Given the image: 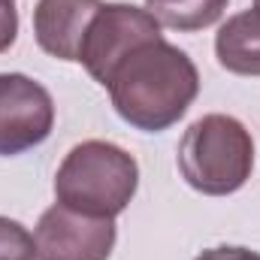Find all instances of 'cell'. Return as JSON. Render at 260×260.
Listing matches in <instances>:
<instances>
[{
    "instance_id": "5b68a950",
    "label": "cell",
    "mask_w": 260,
    "mask_h": 260,
    "mask_svg": "<svg viewBox=\"0 0 260 260\" xmlns=\"http://www.w3.org/2000/svg\"><path fill=\"white\" fill-rule=\"evenodd\" d=\"M55 127L52 94L24 73H0V157L21 154Z\"/></svg>"
},
{
    "instance_id": "7a4b0ae2",
    "label": "cell",
    "mask_w": 260,
    "mask_h": 260,
    "mask_svg": "<svg viewBox=\"0 0 260 260\" xmlns=\"http://www.w3.org/2000/svg\"><path fill=\"white\" fill-rule=\"evenodd\" d=\"M136 157L106 139H85L73 145L55 176L58 203L94 218L121 215L136 197Z\"/></svg>"
},
{
    "instance_id": "9c48e42d",
    "label": "cell",
    "mask_w": 260,
    "mask_h": 260,
    "mask_svg": "<svg viewBox=\"0 0 260 260\" xmlns=\"http://www.w3.org/2000/svg\"><path fill=\"white\" fill-rule=\"evenodd\" d=\"M145 9L160 21V27L191 34L212 27L224 15L227 0H145Z\"/></svg>"
},
{
    "instance_id": "ba28073f",
    "label": "cell",
    "mask_w": 260,
    "mask_h": 260,
    "mask_svg": "<svg viewBox=\"0 0 260 260\" xmlns=\"http://www.w3.org/2000/svg\"><path fill=\"white\" fill-rule=\"evenodd\" d=\"M215 58L227 73L260 76V9L236 12L218 27Z\"/></svg>"
},
{
    "instance_id": "8fae6325",
    "label": "cell",
    "mask_w": 260,
    "mask_h": 260,
    "mask_svg": "<svg viewBox=\"0 0 260 260\" xmlns=\"http://www.w3.org/2000/svg\"><path fill=\"white\" fill-rule=\"evenodd\" d=\"M18 37V9L15 0H0V52H6Z\"/></svg>"
},
{
    "instance_id": "3957f363",
    "label": "cell",
    "mask_w": 260,
    "mask_h": 260,
    "mask_svg": "<svg viewBox=\"0 0 260 260\" xmlns=\"http://www.w3.org/2000/svg\"><path fill=\"white\" fill-rule=\"evenodd\" d=\"M182 179L206 197L236 194L254 170V139L248 127L224 112L197 118L179 142Z\"/></svg>"
},
{
    "instance_id": "52a82bcc",
    "label": "cell",
    "mask_w": 260,
    "mask_h": 260,
    "mask_svg": "<svg viewBox=\"0 0 260 260\" xmlns=\"http://www.w3.org/2000/svg\"><path fill=\"white\" fill-rule=\"evenodd\" d=\"M100 6L103 0H37L34 6L37 46L58 61L79 64L85 34Z\"/></svg>"
},
{
    "instance_id": "4fadbf2b",
    "label": "cell",
    "mask_w": 260,
    "mask_h": 260,
    "mask_svg": "<svg viewBox=\"0 0 260 260\" xmlns=\"http://www.w3.org/2000/svg\"><path fill=\"white\" fill-rule=\"evenodd\" d=\"M254 9H260V0H254Z\"/></svg>"
},
{
    "instance_id": "277c9868",
    "label": "cell",
    "mask_w": 260,
    "mask_h": 260,
    "mask_svg": "<svg viewBox=\"0 0 260 260\" xmlns=\"http://www.w3.org/2000/svg\"><path fill=\"white\" fill-rule=\"evenodd\" d=\"M160 40V21L133 3H103L85 34L79 64L91 73L94 82L106 85L109 73L124 61L136 46Z\"/></svg>"
},
{
    "instance_id": "8992f818",
    "label": "cell",
    "mask_w": 260,
    "mask_h": 260,
    "mask_svg": "<svg viewBox=\"0 0 260 260\" xmlns=\"http://www.w3.org/2000/svg\"><path fill=\"white\" fill-rule=\"evenodd\" d=\"M115 236V218L82 215L61 203L49 206L34 230L40 260H109Z\"/></svg>"
},
{
    "instance_id": "7c38bea8",
    "label": "cell",
    "mask_w": 260,
    "mask_h": 260,
    "mask_svg": "<svg viewBox=\"0 0 260 260\" xmlns=\"http://www.w3.org/2000/svg\"><path fill=\"white\" fill-rule=\"evenodd\" d=\"M194 260H260L257 251L242 248V245H218V248H206Z\"/></svg>"
},
{
    "instance_id": "30bf717a",
    "label": "cell",
    "mask_w": 260,
    "mask_h": 260,
    "mask_svg": "<svg viewBox=\"0 0 260 260\" xmlns=\"http://www.w3.org/2000/svg\"><path fill=\"white\" fill-rule=\"evenodd\" d=\"M0 260H40L30 230L0 215Z\"/></svg>"
},
{
    "instance_id": "6da1fadb",
    "label": "cell",
    "mask_w": 260,
    "mask_h": 260,
    "mask_svg": "<svg viewBox=\"0 0 260 260\" xmlns=\"http://www.w3.org/2000/svg\"><path fill=\"white\" fill-rule=\"evenodd\" d=\"M103 88L121 121L145 133H160L191 109L200 94V73L179 46L160 37L124 55Z\"/></svg>"
}]
</instances>
